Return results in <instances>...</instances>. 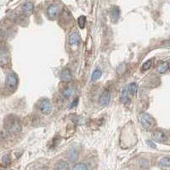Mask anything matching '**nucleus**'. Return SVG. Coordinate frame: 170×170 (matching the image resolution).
I'll use <instances>...</instances> for the list:
<instances>
[{
	"mask_svg": "<svg viewBox=\"0 0 170 170\" xmlns=\"http://www.w3.org/2000/svg\"><path fill=\"white\" fill-rule=\"evenodd\" d=\"M4 129L9 134H17L21 132L22 125L19 121L18 118H16L15 115H9L4 119L3 123Z\"/></svg>",
	"mask_w": 170,
	"mask_h": 170,
	"instance_id": "nucleus-1",
	"label": "nucleus"
},
{
	"mask_svg": "<svg viewBox=\"0 0 170 170\" xmlns=\"http://www.w3.org/2000/svg\"><path fill=\"white\" fill-rule=\"evenodd\" d=\"M140 124L145 130H151L155 125L154 118L148 113H142L139 117Z\"/></svg>",
	"mask_w": 170,
	"mask_h": 170,
	"instance_id": "nucleus-2",
	"label": "nucleus"
},
{
	"mask_svg": "<svg viewBox=\"0 0 170 170\" xmlns=\"http://www.w3.org/2000/svg\"><path fill=\"white\" fill-rule=\"evenodd\" d=\"M18 84V78L15 73H9L5 80V86L9 90H15Z\"/></svg>",
	"mask_w": 170,
	"mask_h": 170,
	"instance_id": "nucleus-3",
	"label": "nucleus"
},
{
	"mask_svg": "<svg viewBox=\"0 0 170 170\" xmlns=\"http://www.w3.org/2000/svg\"><path fill=\"white\" fill-rule=\"evenodd\" d=\"M41 112L44 115H50L52 112V105L48 99L42 100L39 105Z\"/></svg>",
	"mask_w": 170,
	"mask_h": 170,
	"instance_id": "nucleus-4",
	"label": "nucleus"
},
{
	"mask_svg": "<svg viewBox=\"0 0 170 170\" xmlns=\"http://www.w3.org/2000/svg\"><path fill=\"white\" fill-rule=\"evenodd\" d=\"M60 6L58 4H52L47 9V14L50 20H56L59 15Z\"/></svg>",
	"mask_w": 170,
	"mask_h": 170,
	"instance_id": "nucleus-5",
	"label": "nucleus"
},
{
	"mask_svg": "<svg viewBox=\"0 0 170 170\" xmlns=\"http://www.w3.org/2000/svg\"><path fill=\"white\" fill-rule=\"evenodd\" d=\"M152 138L155 141L158 142H165L168 140V136L164 133L163 130H156L154 133L152 134Z\"/></svg>",
	"mask_w": 170,
	"mask_h": 170,
	"instance_id": "nucleus-6",
	"label": "nucleus"
},
{
	"mask_svg": "<svg viewBox=\"0 0 170 170\" xmlns=\"http://www.w3.org/2000/svg\"><path fill=\"white\" fill-rule=\"evenodd\" d=\"M110 100H111V96H110L108 91H104L100 96L99 104L101 106H105V105H108Z\"/></svg>",
	"mask_w": 170,
	"mask_h": 170,
	"instance_id": "nucleus-7",
	"label": "nucleus"
},
{
	"mask_svg": "<svg viewBox=\"0 0 170 170\" xmlns=\"http://www.w3.org/2000/svg\"><path fill=\"white\" fill-rule=\"evenodd\" d=\"M71 78H72V76H71V71L68 68H65L61 71V82L68 83V82H70L71 80Z\"/></svg>",
	"mask_w": 170,
	"mask_h": 170,
	"instance_id": "nucleus-8",
	"label": "nucleus"
},
{
	"mask_svg": "<svg viewBox=\"0 0 170 170\" xmlns=\"http://www.w3.org/2000/svg\"><path fill=\"white\" fill-rule=\"evenodd\" d=\"M81 37L77 32H73L70 35L69 37V43L71 45H78V43H80Z\"/></svg>",
	"mask_w": 170,
	"mask_h": 170,
	"instance_id": "nucleus-9",
	"label": "nucleus"
},
{
	"mask_svg": "<svg viewBox=\"0 0 170 170\" xmlns=\"http://www.w3.org/2000/svg\"><path fill=\"white\" fill-rule=\"evenodd\" d=\"M120 9L118 6H114L111 10V19H112V22H117L118 21V19L120 18Z\"/></svg>",
	"mask_w": 170,
	"mask_h": 170,
	"instance_id": "nucleus-10",
	"label": "nucleus"
},
{
	"mask_svg": "<svg viewBox=\"0 0 170 170\" xmlns=\"http://www.w3.org/2000/svg\"><path fill=\"white\" fill-rule=\"evenodd\" d=\"M22 10L27 14V15H31L32 13L33 12V3H30V2H27L23 5H22Z\"/></svg>",
	"mask_w": 170,
	"mask_h": 170,
	"instance_id": "nucleus-11",
	"label": "nucleus"
},
{
	"mask_svg": "<svg viewBox=\"0 0 170 170\" xmlns=\"http://www.w3.org/2000/svg\"><path fill=\"white\" fill-rule=\"evenodd\" d=\"M168 68H169L168 62H163L158 66V71L159 73H161V74H163L168 70Z\"/></svg>",
	"mask_w": 170,
	"mask_h": 170,
	"instance_id": "nucleus-12",
	"label": "nucleus"
},
{
	"mask_svg": "<svg viewBox=\"0 0 170 170\" xmlns=\"http://www.w3.org/2000/svg\"><path fill=\"white\" fill-rule=\"evenodd\" d=\"M137 84L135 83H131V84H129V86H128V90H129V94L130 95L134 97V96L136 95V94H137Z\"/></svg>",
	"mask_w": 170,
	"mask_h": 170,
	"instance_id": "nucleus-13",
	"label": "nucleus"
},
{
	"mask_svg": "<svg viewBox=\"0 0 170 170\" xmlns=\"http://www.w3.org/2000/svg\"><path fill=\"white\" fill-rule=\"evenodd\" d=\"M56 169H59V170H66V169H69L70 168H69V165L66 161L64 160H61L59 161V163H57L56 167Z\"/></svg>",
	"mask_w": 170,
	"mask_h": 170,
	"instance_id": "nucleus-14",
	"label": "nucleus"
},
{
	"mask_svg": "<svg viewBox=\"0 0 170 170\" xmlns=\"http://www.w3.org/2000/svg\"><path fill=\"white\" fill-rule=\"evenodd\" d=\"M159 166L163 168L170 167V158H163L159 161Z\"/></svg>",
	"mask_w": 170,
	"mask_h": 170,
	"instance_id": "nucleus-15",
	"label": "nucleus"
},
{
	"mask_svg": "<svg viewBox=\"0 0 170 170\" xmlns=\"http://www.w3.org/2000/svg\"><path fill=\"white\" fill-rule=\"evenodd\" d=\"M78 26L81 29H84V27H85V24H86V17L84 16H81L79 18H78Z\"/></svg>",
	"mask_w": 170,
	"mask_h": 170,
	"instance_id": "nucleus-16",
	"label": "nucleus"
},
{
	"mask_svg": "<svg viewBox=\"0 0 170 170\" xmlns=\"http://www.w3.org/2000/svg\"><path fill=\"white\" fill-rule=\"evenodd\" d=\"M77 157H78L77 152H76V151H74V150L71 151V152H70V153L68 154V158H69V159H70V160L72 162L76 161V160L77 159Z\"/></svg>",
	"mask_w": 170,
	"mask_h": 170,
	"instance_id": "nucleus-17",
	"label": "nucleus"
},
{
	"mask_svg": "<svg viewBox=\"0 0 170 170\" xmlns=\"http://www.w3.org/2000/svg\"><path fill=\"white\" fill-rule=\"evenodd\" d=\"M101 75H102V71H100V70H95V71H94L93 72V74H92V80L93 81H96V80H98L99 79L100 77H101Z\"/></svg>",
	"mask_w": 170,
	"mask_h": 170,
	"instance_id": "nucleus-18",
	"label": "nucleus"
},
{
	"mask_svg": "<svg viewBox=\"0 0 170 170\" xmlns=\"http://www.w3.org/2000/svg\"><path fill=\"white\" fill-rule=\"evenodd\" d=\"M128 95H129V90H128V87H125L124 90H123V93H122V95H121V101L125 102L128 99Z\"/></svg>",
	"mask_w": 170,
	"mask_h": 170,
	"instance_id": "nucleus-19",
	"label": "nucleus"
},
{
	"mask_svg": "<svg viewBox=\"0 0 170 170\" xmlns=\"http://www.w3.org/2000/svg\"><path fill=\"white\" fill-rule=\"evenodd\" d=\"M72 93H73V90L71 88H69V87L66 88L65 90H63V95L66 97V98H69L72 95Z\"/></svg>",
	"mask_w": 170,
	"mask_h": 170,
	"instance_id": "nucleus-20",
	"label": "nucleus"
},
{
	"mask_svg": "<svg viewBox=\"0 0 170 170\" xmlns=\"http://www.w3.org/2000/svg\"><path fill=\"white\" fill-rule=\"evenodd\" d=\"M75 170H87L88 169V167H87L86 164L84 163H77L73 167Z\"/></svg>",
	"mask_w": 170,
	"mask_h": 170,
	"instance_id": "nucleus-21",
	"label": "nucleus"
},
{
	"mask_svg": "<svg viewBox=\"0 0 170 170\" xmlns=\"http://www.w3.org/2000/svg\"><path fill=\"white\" fill-rule=\"evenodd\" d=\"M152 61H147L146 62H145L142 66V70L144 71H146V70H148L149 68L152 66Z\"/></svg>",
	"mask_w": 170,
	"mask_h": 170,
	"instance_id": "nucleus-22",
	"label": "nucleus"
},
{
	"mask_svg": "<svg viewBox=\"0 0 170 170\" xmlns=\"http://www.w3.org/2000/svg\"><path fill=\"white\" fill-rule=\"evenodd\" d=\"M77 101H78V99H75L74 100H73V102H72V103H71V105H70V108H71V107H74V106H76V105H77Z\"/></svg>",
	"mask_w": 170,
	"mask_h": 170,
	"instance_id": "nucleus-23",
	"label": "nucleus"
},
{
	"mask_svg": "<svg viewBox=\"0 0 170 170\" xmlns=\"http://www.w3.org/2000/svg\"><path fill=\"white\" fill-rule=\"evenodd\" d=\"M146 142H147V144H148L150 146H152V148H156V145H155V144H153V142H152V141H151V140H147Z\"/></svg>",
	"mask_w": 170,
	"mask_h": 170,
	"instance_id": "nucleus-24",
	"label": "nucleus"
}]
</instances>
